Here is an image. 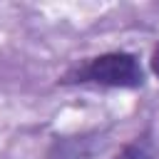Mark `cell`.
Masks as SVG:
<instances>
[{"mask_svg": "<svg viewBox=\"0 0 159 159\" xmlns=\"http://www.w3.org/2000/svg\"><path fill=\"white\" fill-rule=\"evenodd\" d=\"M114 159H152V154H149V147H147V142H129V144H124L117 154H114Z\"/></svg>", "mask_w": 159, "mask_h": 159, "instance_id": "7a4b0ae2", "label": "cell"}, {"mask_svg": "<svg viewBox=\"0 0 159 159\" xmlns=\"http://www.w3.org/2000/svg\"><path fill=\"white\" fill-rule=\"evenodd\" d=\"M149 65H152V72L159 77V42H157V47L152 50V60H149Z\"/></svg>", "mask_w": 159, "mask_h": 159, "instance_id": "3957f363", "label": "cell"}, {"mask_svg": "<svg viewBox=\"0 0 159 159\" xmlns=\"http://www.w3.org/2000/svg\"><path fill=\"white\" fill-rule=\"evenodd\" d=\"M62 84H87V87H112V89H137L144 84V70L132 52H102L72 65L62 77Z\"/></svg>", "mask_w": 159, "mask_h": 159, "instance_id": "6da1fadb", "label": "cell"}]
</instances>
